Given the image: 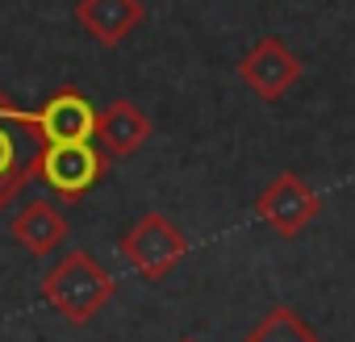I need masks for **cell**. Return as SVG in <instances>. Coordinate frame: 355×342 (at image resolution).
<instances>
[{
    "label": "cell",
    "instance_id": "obj_1",
    "mask_svg": "<svg viewBox=\"0 0 355 342\" xmlns=\"http://www.w3.org/2000/svg\"><path fill=\"white\" fill-rule=\"evenodd\" d=\"M113 292H117L113 276H109L88 251L63 255V259L46 271V280H42L46 305H51L55 313H63L71 325H88V321L113 300Z\"/></svg>",
    "mask_w": 355,
    "mask_h": 342
},
{
    "label": "cell",
    "instance_id": "obj_2",
    "mask_svg": "<svg viewBox=\"0 0 355 342\" xmlns=\"http://www.w3.org/2000/svg\"><path fill=\"white\" fill-rule=\"evenodd\" d=\"M42 146L46 142L34 125V113H21L5 96V88H0V213H5V205L34 180Z\"/></svg>",
    "mask_w": 355,
    "mask_h": 342
},
{
    "label": "cell",
    "instance_id": "obj_3",
    "mask_svg": "<svg viewBox=\"0 0 355 342\" xmlns=\"http://www.w3.org/2000/svg\"><path fill=\"white\" fill-rule=\"evenodd\" d=\"M105 150L96 142H46L38 150L34 180H42L59 201H80L105 180Z\"/></svg>",
    "mask_w": 355,
    "mask_h": 342
},
{
    "label": "cell",
    "instance_id": "obj_4",
    "mask_svg": "<svg viewBox=\"0 0 355 342\" xmlns=\"http://www.w3.org/2000/svg\"><path fill=\"white\" fill-rule=\"evenodd\" d=\"M189 255V238L180 234V226L167 222L163 213H142L125 234H121V259L150 284L167 280Z\"/></svg>",
    "mask_w": 355,
    "mask_h": 342
},
{
    "label": "cell",
    "instance_id": "obj_5",
    "mask_svg": "<svg viewBox=\"0 0 355 342\" xmlns=\"http://www.w3.org/2000/svg\"><path fill=\"white\" fill-rule=\"evenodd\" d=\"M318 213H322V197L297 176V171H280V176L255 197V217L268 230H276L280 238H297Z\"/></svg>",
    "mask_w": 355,
    "mask_h": 342
},
{
    "label": "cell",
    "instance_id": "obj_6",
    "mask_svg": "<svg viewBox=\"0 0 355 342\" xmlns=\"http://www.w3.org/2000/svg\"><path fill=\"white\" fill-rule=\"evenodd\" d=\"M239 80H243L263 105H276V100H284V92L301 80V59L284 46V38L268 34V38H259V42L243 55Z\"/></svg>",
    "mask_w": 355,
    "mask_h": 342
},
{
    "label": "cell",
    "instance_id": "obj_7",
    "mask_svg": "<svg viewBox=\"0 0 355 342\" xmlns=\"http://www.w3.org/2000/svg\"><path fill=\"white\" fill-rule=\"evenodd\" d=\"M34 125H38L42 142H92L96 109L88 105V96L80 88H59L34 113Z\"/></svg>",
    "mask_w": 355,
    "mask_h": 342
},
{
    "label": "cell",
    "instance_id": "obj_8",
    "mask_svg": "<svg viewBox=\"0 0 355 342\" xmlns=\"http://www.w3.org/2000/svg\"><path fill=\"white\" fill-rule=\"evenodd\" d=\"M146 138H150V117L134 100H113L96 113L92 142L105 150V159H130L146 146Z\"/></svg>",
    "mask_w": 355,
    "mask_h": 342
},
{
    "label": "cell",
    "instance_id": "obj_9",
    "mask_svg": "<svg viewBox=\"0 0 355 342\" xmlns=\"http://www.w3.org/2000/svg\"><path fill=\"white\" fill-rule=\"evenodd\" d=\"M142 17H146L142 0H76V21L101 46L125 42L142 26Z\"/></svg>",
    "mask_w": 355,
    "mask_h": 342
},
{
    "label": "cell",
    "instance_id": "obj_10",
    "mask_svg": "<svg viewBox=\"0 0 355 342\" xmlns=\"http://www.w3.org/2000/svg\"><path fill=\"white\" fill-rule=\"evenodd\" d=\"M9 234H13V242L26 246L30 255H51V251H59V246L67 242L71 226H67V217L59 213V205H51V201H30V205L9 222Z\"/></svg>",
    "mask_w": 355,
    "mask_h": 342
},
{
    "label": "cell",
    "instance_id": "obj_11",
    "mask_svg": "<svg viewBox=\"0 0 355 342\" xmlns=\"http://www.w3.org/2000/svg\"><path fill=\"white\" fill-rule=\"evenodd\" d=\"M243 342H322V338H318V330H313L297 309L276 305V309H268V313L247 330Z\"/></svg>",
    "mask_w": 355,
    "mask_h": 342
},
{
    "label": "cell",
    "instance_id": "obj_12",
    "mask_svg": "<svg viewBox=\"0 0 355 342\" xmlns=\"http://www.w3.org/2000/svg\"><path fill=\"white\" fill-rule=\"evenodd\" d=\"M184 342H189V338H184Z\"/></svg>",
    "mask_w": 355,
    "mask_h": 342
}]
</instances>
